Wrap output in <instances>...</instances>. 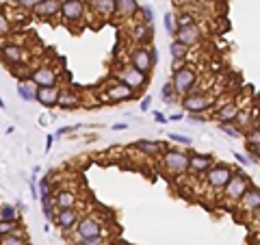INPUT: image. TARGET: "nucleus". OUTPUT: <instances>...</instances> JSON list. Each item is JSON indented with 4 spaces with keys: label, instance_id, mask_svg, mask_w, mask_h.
<instances>
[{
    "label": "nucleus",
    "instance_id": "f257e3e1",
    "mask_svg": "<svg viewBox=\"0 0 260 245\" xmlns=\"http://www.w3.org/2000/svg\"><path fill=\"white\" fill-rule=\"evenodd\" d=\"M252 187V178L243 174V169H234V176L230 178V182L223 187V198H226V202L230 206H234V204H239L241 200H243V195L250 191Z\"/></svg>",
    "mask_w": 260,
    "mask_h": 245
},
{
    "label": "nucleus",
    "instance_id": "f03ea898",
    "mask_svg": "<svg viewBox=\"0 0 260 245\" xmlns=\"http://www.w3.org/2000/svg\"><path fill=\"white\" fill-rule=\"evenodd\" d=\"M171 85H174L178 98L191 93L193 89H197L195 87L197 85V72L191 65H178V68H174V74H171Z\"/></svg>",
    "mask_w": 260,
    "mask_h": 245
},
{
    "label": "nucleus",
    "instance_id": "7ed1b4c3",
    "mask_svg": "<svg viewBox=\"0 0 260 245\" xmlns=\"http://www.w3.org/2000/svg\"><path fill=\"white\" fill-rule=\"evenodd\" d=\"M189 161H191V154L182 152V150H171V148H167L163 154V165L165 169L169 171V174L174 176H182L189 171Z\"/></svg>",
    "mask_w": 260,
    "mask_h": 245
},
{
    "label": "nucleus",
    "instance_id": "20e7f679",
    "mask_svg": "<svg viewBox=\"0 0 260 245\" xmlns=\"http://www.w3.org/2000/svg\"><path fill=\"white\" fill-rule=\"evenodd\" d=\"M204 176H206V184L212 191H223V187L230 182V178L234 176V169L226 163H215Z\"/></svg>",
    "mask_w": 260,
    "mask_h": 245
},
{
    "label": "nucleus",
    "instance_id": "39448f33",
    "mask_svg": "<svg viewBox=\"0 0 260 245\" xmlns=\"http://www.w3.org/2000/svg\"><path fill=\"white\" fill-rule=\"evenodd\" d=\"M212 109V98L208 93L199 91V89H193L191 93L182 95V111L187 113H206Z\"/></svg>",
    "mask_w": 260,
    "mask_h": 245
},
{
    "label": "nucleus",
    "instance_id": "423d86ee",
    "mask_svg": "<svg viewBox=\"0 0 260 245\" xmlns=\"http://www.w3.org/2000/svg\"><path fill=\"white\" fill-rule=\"evenodd\" d=\"M115 79L122 81V82H126V85L132 87L134 91H141V89L147 85V81H150V74H143V72H139L137 68H132V65H130V68L117 70Z\"/></svg>",
    "mask_w": 260,
    "mask_h": 245
},
{
    "label": "nucleus",
    "instance_id": "0eeeda50",
    "mask_svg": "<svg viewBox=\"0 0 260 245\" xmlns=\"http://www.w3.org/2000/svg\"><path fill=\"white\" fill-rule=\"evenodd\" d=\"M102 235V222H100L98 217H93V215H89V217H82L78 226H76V237L80 239H91V237H100Z\"/></svg>",
    "mask_w": 260,
    "mask_h": 245
},
{
    "label": "nucleus",
    "instance_id": "6e6552de",
    "mask_svg": "<svg viewBox=\"0 0 260 245\" xmlns=\"http://www.w3.org/2000/svg\"><path fill=\"white\" fill-rule=\"evenodd\" d=\"M61 15L65 24L80 22L85 15V0H63L61 4Z\"/></svg>",
    "mask_w": 260,
    "mask_h": 245
},
{
    "label": "nucleus",
    "instance_id": "1a4fd4ad",
    "mask_svg": "<svg viewBox=\"0 0 260 245\" xmlns=\"http://www.w3.org/2000/svg\"><path fill=\"white\" fill-rule=\"evenodd\" d=\"M130 65H132V68H137L139 72H143V74H150V70L154 68L152 57H150V48H147V46L134 48L132 55H130Z\"/></svg>",
    "mask_w": 260,
    "mask_h": 245
},
{
    "label": "nucleus",
    "instance_id": "9d476101",
    "mask_svg": "<svg viewBox=\"0 0 260 245\" xmlns=\"http://www.w3.org/2000/svg\"><path fill=\"white\" fill-rule=\"evenodd\" d=\"M176 39H180L187 48H191L195 44H199V39H202V28L197 26V22L178 26V31H176Z\"/></svg>",
    "mask_w": 260,
    "mask_h": 245
},
{
    "label": "nucleus",
    "instance_id": "9b49d317",
    "mask_svg": "<svg viewBox=\"0 0 260 245\" xmlns=\"http://www.w3.org/2000/svg\"><path fill=\"white\" fill-rule=\"evenodd\" d=\"M134 95H137V91H134L132 87H128L126 82L117 81L113 82V85L106 87V98L113 100V102H126V100H132Z\"/></svg>",
    "mask_w": 260,
    "mask_h": 245
},
{
    "label": "nucleus",
    "instance_id": "f8f14e48",
    "mask_svg": "<svg viewBox=\"0 0 260 245\" xmlns=\"http://www.w3.org/2000/svg\"><path fill=\"white\" fill-rule=\"evenodd\" d=\"M63 89L52 85V87H37V102L46 109H55L59 106V95H61Z\"/></svg>",
    "mask_w": 260,
    "mask_h": 245
},
{
    "label": "nucleus",
    "instance_id": "ddd939ff",
    "mask_svg": "<svg viewBox=\"0 0 260 245\" xmlns=\"http://www.w3.org/2000/svg\"><path fill=\"white\" fill-rule=\"evenodd\" d=\"M55 222H57V226L61 230H72V228H76L78 226V222H80V213L76 211V208H63V211H59L57 215H55Z\"/></svg>",
    "mask_w": 260,
    "mask_h": 245
},
{
    "label": "nucleus",
    "instance_id": "4468645a",
    "mask_svg": "<svg viewBox=\"0 0 260 245\" xmlns=\"http://www.w3.org/2000/svg\"><path fill=\"white\" fill-rule=\"evenodd\" d=\"M31 81L37 87H52V85H57V72L52 70L50 65H41V68L33 70Z\"/></svg>",
    "mask_w": 260,
    "mask_h": 245
},
{
    "label": "nucleus",
    "instance_id": "2eb2a0df",
    "mask_svg": "<svg viewBox=\"0 0 260 245\" xmlns=\"http://www.w3.org/2000/svg\"><path fill=\"white\" fill-rule=\"evenodd\" d=\"M239 208L243 213H260V189L258 187H250V191L243 195V200L239 202Z\"/></svg>",
    "mask_w": 260,
    "mask_h": 245
},
{
    "label": "nucleus",
    "instance_id": "dca6fc26",
    "mask_svg": "<svg viewBox=\"0 0 260 245\" xmlns=\"http://www.w3.org/2000/svg\"><path fill=\"white\" fill-rule=\"evenodd\" d=\"M0 57L7 65H20L24 61V48L17 44H4L0 48Z\"/></svg>",
    "mask_w": 260,
    "mask_h": 245
},
{
    "label": "nucleus",
    "instance_id": "f3484780",
    "mask_svg": "<svg viewBox=\"0 0 260 245\" xmlns=\"http://www.w3.org/2000/svg\"><path fill=\"white\" fill-rule=\"evenodd\" d=\"M212 165H215L212 154H191V161H189V171H193V174H206Z\"/></svg>",
    "mask_w": 260,
    "mask_h": 245
},
{
    "label": "nucleus",
    "instance_id": "a211bd4d",
    "mask_svg": "<svg viewBox=\"0 0 260 245\" xmlns=\"http://www.w3.org/2000/svg\"><path fill=\"white\" fill-rule=\"evenodd\" d=\"M132 148H134V150H139L143 157H158L163 150H167V148H165V143L152 141V139H139V141L132 143Z\"/></svg>",
    "mask_w": 260,
    "mask_h": 245
},
{
    "label": "nucleus",
    "instance_id": "6ab92c4d",
    "mask_svg": "<svg viewBox=\"0 0 260 245\" xmlns=\"http://www.w3.org/2000/svg\"><path fill=\"white\" fill-rule=\"evenodd\" d=\"M52 200H55V208L63 211V208H74L76 206V193L69 189H59L52 191Z\"/></svg>",
    "mask_w": 260,
    "mask_h": 245
},
{
    "label": "nucleus",
    "instance_id": "aec40b11",
    "mask_svg": "<svg viewBox=\"0 0 260 245\" xmlns=\"http://www.w3.org/2000/svg\"><path fill=\"white\" fill-rule=\"evenodd\" d=\"M239 111H241V106L236 104V102H226V104H221L219 109L215 111V119L219 124H234V119H236V115H239Z\"/></svg>",
    "mask_w": 260,
    "mask_h": 245
},
{
    "label": "nucleus",
    "instance_id": "412c9836",
    "mask_svg": "<svg viewBox=\"0 0 260 245\" xmlns=\"http://www.w3.org/2000/svg\"><path fill=\"white\" fill-rule=\"evenodd\" d=\"M139 9H141V7H139L137 0H117L115 17H117V20H128V17L137 15Z\"/></svg>",
    "mask_w": 260,
    "mask_h": 245
},
{
    "label": "nucleus",
    "instance_id": "4be33fe9",
    "mask_svg": "<svg viewBox=\"0 0 260 245\" xmlns=\"http://www.w3.org/2000/svg\"><path fill=\"white\" fill-rule=\"evenodd\" d=\"M61 4H63V0H44V2L39 4V7H35V15L37 17H55L57 13H61Z\"/></svg>",
    "mask_w": 260,
    "mask_h": 245
},
{
    "label": "nucleus",
    "instance_id": "5701e85b",
    "mask_svg": "<svg viewBox=\"0 0 260 245\" xmlns=\"http://www.w3.org/2000/svg\"><path fill=\"white\" fill-rule=\"evenodd\" d=\"M17 95H20L24 102H37V85L26 79V81H20L17 82Z\"/></svg>",
    "mask_w": 260,
    "mask_h": 245
},
{
    "label": "nucleus",
    "instance_id": "b1692460",
    "mask_svg": "<svg viewBox=\"0 0 260 245\" xmlns=\"http://www.w3.org/2000/svg\"><path fill=\"white\" fill-rule=\"evenodd\" d=\"M89 4H91V9L96 11L98 15L111 17V15H115L117 0H89Z\"/></svg>",
    "mask_w": 260,
    "mask_h": 245
},
{
    "label": "nucleus",
    "instance_id": "393cba45",
    "mask_svg": "<svg viewBox=\"0 0 260 245\" xmlns=\"http://www.w3.org/2000/svg\"><path fill=\"white\" fill-rule=\"evenodd\" d=\"M59 106L65 111H69V109H78L80 106V98L76 95L74 91H69V89H63L61 95H59Z\"/></svg>",
    "mask_w": 260,
    "mask_h": 245
},
{
    "label": "nucleus",
    "instance_id": "a878e982",
    "mask_svg": "<svg viewBox=\"0 0 260 245\" xmlns=\"http://www.w3.org/2000/svg\"><path fill=\"white\" fill-rule=\"evenodd\" d=\"M187 50H189V48H187L185 44H182L180 39H176V37H174V41H171V44H169V52H171V59H174V63H176L174 68H178V63L182 61V59H185Z\"/></svg>",
    "mask_w": 260,
    "mask_h": 245
},
{
    "label": "nucleus",
    "instance_id": "bb28decb",
    "mask_svg": "<svg viewBox=\"0 0 260 245\" xmlns=\"http://www.w3.org/2000/svg\"><path fill=\"white\" fill-rule=\"evenodd\" d=\"M39 202H41L44 217L48 219V222H52V219H55V200H52V195H41Z\"/></svg>",
    "mask_w": 260,
    "mask_h": 245
},
{
    "label": "nucleus",
    "instance_id": "cd10ccee",
    "mask_svg": "<svg viewBox=\"0 0 260 245\" xmlns=\"http://www.w3.org/2000/svg\"><path fill=\"white\" fill-rule=\"evenodd\" d=\"M0 222H17V206L13 204L0 206Z\"/></svg>",
    "mask_w": 260,
    "mask_h": 245
},
{
    "label": "nucleus",
    "instance_id": "c85d7f7f",
    "mask_svg": "<svg viewBox=\"0 0 260 245\" xmlns=\"http://www.w3.org/2000/svg\"><path fill=\"white\" fill-rule=\"evenodd\" d=\"M0 245H28L26 237L22 232H13V235H4L0 237Z\"/></svg>",
    "mask_w": 260,
    "mask_h": 245
},
{
    "label": "nucleus",
    "instance_id": "c756f323",
    "mask_svg": "<svg viewBox=\"0 0 260 245\" xmlns=\"http://www.w3.org/2000/svg\"><path fill=\"white\" fill-rule=\"evenodd\" d=\"M161 98H163V102H167V104H174V102H176L178 93H176V89H174V85H171V81L163 85V89H161Z\"/></svg>",
    "mask_w": 260,
    "mask_h": 245
},
{
    "label": "nucleus",
    "instance_id": "7c9ffc66",
    "mask_svg": "<svg viewBox=\"0 0 260 245\" xmlns=\"http://www.w3.org/2000/svg\"><path fill=\"white\" fill-rule=\"evenodd\" d=\"M234 124H236L239 128L250 126V124H252V111H250V109H241L239 115H236V119H234Z\"/></svg>",
    "mask_w": 260,
    "mask_h": 245
},
{
    "label": "nucleus",
    "instance_id": "2f4dec72",
    "mask_svg": "<svg viewBox=\"0 0 260 245\" xmlns=\"http://www.w3.org/2000/svg\"><path fill=\"white\" fill-rule=\"evenodd\" d=\"M219 130L221 133H226L228 137H232V139L234 137H245V133L236 126V124H219Z\"/></svg>",
    "mask_w": 260,
    "mask_h": 245
},
{
    "label": "nucleus",
    "instance_id": "473e14b6",
    "mask_svg": "<svg viewBox=\"0 0 260 245\" xmlns=\"http://www.w3.org/2000/svg\"><path fill=\"white\" fill-rule=\"evenodd\" d=\"M20 232V222H0V237Z\"/></svg>",
    "mask_w": 260,
    "mask_h": 245
},
{
    "label": "nucleus",
    "instance_id": "72a5a7b5",
    "mask_svg": "<svg viewBox=\"0 0 260 245\" xmlns=\"http://www.w3.org/2000/svg\"><path fill=\"white\" fill-rule=\"evenodd\" d=\"M141 22H145V24H154V7L152 4H143L141 7Z\"/></svg>",
    "mask_w": 260,
    "mask_h": 245
},
{
    "label": "nucleus",
    "instance_id": "f704fd0d",
    "mask_svg": "<svg viewBox=\"0 0 260 245\" xmlns=\"http://www.w3.org/2000/svg\"><path fill=\"white\" fill-rule=\"evenodd\" d=\"M163 24H165V31H167L171 37H176V24H174V13H165V17H163Z\"/></svg>",
    "mask_w": 260,
    "mask_h": 245
},
{
    "label": "nucleus",
    "instance_id": "c9c22d12",
    "mask_svg": "<svg viewBox=\"0 0 260 245\" xmlns=\"http://www.w3.org/2000/svg\"><path fill=\"white\" fill-rule=\"evenodd\" d=\"M167 139H171L174 143H180V146H191L193 143L187 135H182V133H167Z\"/></svg>",
    "mask_w": 260,
    "mask_h": 245
},
{
    "label": "nucleus",
    "instance_id": "e433bc0d",
    "mask_svg": "<svg viewBox=\"0 0 260 245\" xmlns=\"http://www.w3.org/2000/svg\"><path fill=\"white\" fill-rule=\"evenodd\" d=\"M37 187H39V198L41 195H52V187H50V178L48 176L41 178V180L37 182Z\"/></svg>",
    "mask_w": 260,
    "mask_h": 245
},
{
    "label": "nucleus",
    "instance_id": "4c0bfd02",
    "mask_svg": "<svg viewBox=\"0 0 260 245\" xmlns=\"http://www.w3.org/2000/svg\"><path fill=\"white\" fill-rule=\"evenodd\" d=\"M11 31V22H9V17L2 13V9H0V37H7Z\"/></svg>",
    "mask_w": 260,
    "mask_h": 245
},
{
    "label": "nucleus",
    "instance_id": "58836bf2",
    "mask_svg": "<svg viewBox=\"0 0 260 245\" xmlns=\"http://www.w3.org/2000/svg\"><path fill=\"white\" fill-rule=\"evenodd\" d=\"M17 2V7H22V9H26V11H33L35 7H39L44 0H15Z\"/></svg>",
    "mask_w": 260,
    "mask_h": 245
},
{
    "label": "nucleus",
    "instance_id": "ea45409f",
    "mask_svg": "<svg viewBox=\"0 0 260 245\" xmlns=\"http://www.w3.org/2000/svg\"><path fill=\"white\" fill-rule=\"evenodd\" d=\"M80 245H109V243H106V239L100 235V237H91V239H82Z\"/></svg>",
    "mask_w": 260,
    "mask_h": 245
},
{
    "label": "nucleus",
    "instance_id": "a19ab883",
    "mask_svg": "<svg viewBox=\"0 0 260 245\" xmlns=\"http://www.w3.org/2000/svg\"><path fill=\"white\" fill-rule=\"evenodd\" d=\"M187 117H189V122L191 124H206L208 122L204 113H187Z\"/></svg>",
    "mask_w": 260,
    "mask_h": 245
},
{
    "label": "nucleus",
    "instance_id": "79ce46f5",
    "mask_svg": "<svg viewBox=\"0 0 260 245\" xmlns=\"http://www.w3.org/2000/svg\"><path fill=\"white\" fill-rule=\"evenodd\" d=\"M234 159H236V163H239V165H243V167H247V165L252 163L250 157H245V154H241V152H234Z\"/></svg>",
    "mask_w": 260,
    "mask_h": 245
},
{
    "label": "nucleus",
    "instance_id": "37998d69",
    "mask_svg": "<svg viewBox=\"0 0 260 245\" xmlns=\"http://www.w3.org/2000/svg\"><path fill=\"white\" fill-rule=\"evenodd\" d=\"M150 104H152V95L147 93L143 100H141V104H139V109H141V113H147V109H150Z\"/></svg>",
    "mask_w": 260,
    "mask_h": 245
},
{
    "label": "nucleus",
    "instance_id": "c03bdc74",
    "mask_svg": "<svg viewBox=\"0 0 260 245\" xmlns=\"http://www.w3.org/2000/svg\"><path fill=\"white\" fill-rule=\"evenodd\" d=\"M154 119H156L158 124H167V122H169V117H167V115H163L161 111H154Z\"/></svg>",
    "mask_w": 260,
    "mask_h": 245
},
{
    "label": "nucleus",
    "instance_id": "a18cd8bd",
    "mask_svg": "<svg viewBox=\"0 0 260 245\" xmlns=\"http://www.w3.org/2000/svg\"><path fill=\"white\" fill-rule=\"evenodd\" d=\"M76 128H80V126H63V128H59V130H57V137L67 135V133H72V130H76Z\"/></svg>",
    "mask_w": 260,
    "mask_h": 245
},
{
    "label": "nucleus",
    "instance_id": "49530a36",
    "mask_svg": "<svg viewBox=\"0 0 260 245\" xmlns=\"http://www.w3.org/2000/svg\"><path fill=\"white\" fill-rule=\"evenodd\" d=\"M55 139H57V135H48V137H46V152L52 150V143H55Z\"/></svg>",
    "mask_w": 260,
    "mask_h": 245
},
{
    "label": "nucleus",
    "instance_id": "de8ad7c7",
    "mask_svg": "<svg viewBox=\"0 0 260 245\" xmlns=\"http://www.w3.org/2000/svg\"><path fill=\"white\" fill-rule=\"evenodd\" d=\"M150 57H152V63H158V50H156V48L154 46H150Z\"/></svg>",
    "mask_w": 260,
    "mask_h": 245
},
{
    "label": "nucleus",
    "instance_id": "09e8293b",
    "mask_svg": "<svg viewBox=\"0 0 260 245\" xmlns=\"http://www.w3.org/2000/svg\"><path fill=\"white\" fill-rule=\"evenodd\" d=\"M111 128H113V130H126V128H128V124H126V122H120V124H113Z\"/></svg>",
    "mask_w": 260,
    "mask_h": 245
},
{
    "label": "nucleus",
    "instance_id": "8fccbe9b",
    "mask_svg": "<svg viewBox=\"0 0 260 245\" xmlns=\"http://www.w3.org/2000/svg\"><path fill=\"white\" fill-rule=\"evenodd\" d=\"M182 117H185V113H174V115H169V122H178Z\"/></svg>",
    "mask_w": 260,
    "mask_h": 245
},
{
    "label": "nucleus",
    "instance_id": "3c124183",
    "mask_svg": "<svg viewBox=\"0 0 260 245\" xmlns=\"http://www.w3.org/2000/svg\"><path fill=\"white\" fill-rule=\"evenodd\" d=\"M4 106H7V104H4V100H2V95H0V109H4Z\"/></svg>",
    "mask_w": 260,
    "mask_h": 245
},
{
    "label": "nucleus",
    "instance_id": "603ef678",
    "mask_svg": "<svg viewBox=\"0 0 260 245\" xmlns=\"http://www.w3.org/2000/svg\"><path fill=\"white\" fill-rule=\"evenodd\" d=\"M256 157H258V161H260V148H258V150H256Z\"/></svg>",
    "mask_w": 260,
    "mask_h": 245
},
{
    "label": "nucleus",
    "instance_id": "864d4df0",
    "mask_svg": "<svg viewBox=\"0 0 260 245\" xmlns=\"http://www.w3.org/2000/svg\"><path fill=\"white\" fill-rule=\"evenodd\" d=\"M78 245H80V243H78Z\"/></svg>",
    "mask_w": 260,
    "mask_h": 245
}]
</instances>
